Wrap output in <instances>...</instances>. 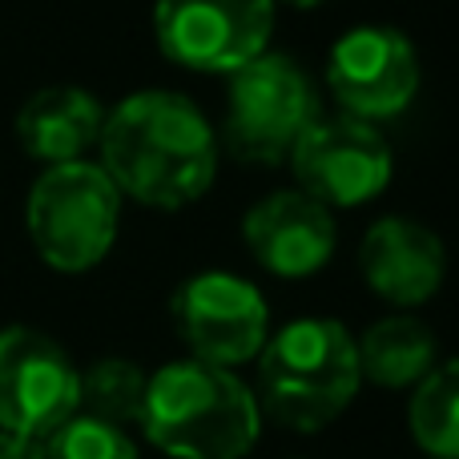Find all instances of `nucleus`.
<instances>
[{
    "instance_id": "obj_17",
    "label": "nucleus",
    "mask_w": 459,
    "mask_h": 459,
    "mask_svg": "<svg viewBox=\"0 0 459 459\" xmlns=\"http://www.w3.org/2000/svg\"><path fill=\"white\" fill-rule=\"evenodd\" d=\"M45 459H142L126 428L101 423L93 415H73L45 439Z\"/></svg>"
},
{
    "instance_id": "obj_7",
    "label": "nucleus",
    "mask_w": 459,
    "mask_h": 459,
    "mask_svg": "<svg viewBox=\"0 0 459 459\" xmlns=\"http://www.w3.org/2000/svg\"><path fill=\"white\" fill-rule=\"evenodd\" d=\"M274 0H153V37L190 73H234L266 53Z\"/></svg>"
},
{
    "instance_id": "obj_4",
    "label": "nucleus",
    "mask_w": 459,
    "mask_h": 459,
    "mask_svg": "<svg viewBox=\"0 0 459 459\" xmlns=\"http://www.w3.org/2000/svg\"><path fill=\"white\" fill-rule=\"evenodd\" d=\"M121 190L97 161L45 166L24 202V230L32 250L56 274H85L117 242Z\"/></svg>"
},
{
    "instance_id": "obj_19",
    "label": "nucleus",
    "mask_w": 459,
    "mask_h": 459,
    "mask_svg": "<svg viewBox=\"0 0 459 459\" xmlns=\"http://www.w3.org/2000/svg\"><path fill=\"white\" fill-rule=\"evenodd\" d=\"M274 4H290V8H318L326 0H274Z\"/></svg>"
},
{
    "instance_id": "obj_11",
    "label": "nucleus",
    "mask_w": 459,
    "mask_h": 459,
    "mask_svg": "<svg viewBox=\"0 0 459 459\" xmlns=\"http://www.w3.org/2000/svg\"><path fill=\"white\" fill-rule=\"evenodd\" d=\"M242 242L254 262L274 278H310L331 262L339 230L323 202L294 186V190L266 194L246 210Z\"/></svg>"
},
{
    "instance_id": "obj_3",
    "label": "nucleus",
    "mask_w": 459,
    "mask_h": 459,
    "mask_svg": "<svg viewBox=\"0 0 459 459\" xmlns=\"http://www.w3.org/2000/svg\"><path fill=\"white\" fill-rule=\"evenodd\" d=\"M254 363H258L254 395L262 420H274L278 428L299 436L331 428L363 387L355 334L339 318L323 315L290 318L286 326L270 331Z\"/></svg>"
},
{
    "instance_id": "obj_1",
    "label": "nucleus",
    "mask_w": 459,
    "mask_h": 459,
    "mask_svg": "<svg viewBox=\"0 0 459 459\" xmlns=\"http://www.w3.org/2000/svg\"><path fill=\"white\" fill-rule=\"evenodd\" d=\"M97 150V166L121 198L150 210L194 206L218 178V134L206 113L174 89H142L117 101L105 113Z\"/></svg>"
},
{
    "instance_id": "obj_8",
    "label": "nucleus",
    "mask_w": 459,
    "mask_h": 459,
    "mask_svg": "<svg viewBox=\"0 0 459 459\" xmlns=\"http://www.w3.org/2000/svg\"><path fill=\"white\" fill-rule=\"evenodd\" d=\"M169 315H174V331L186 342L190 359L230 367V371L254 363L270 339L266 299L254 282L226 274V270L186 278L174 290Z\"/></svg>"
},
{
    "instance_id": "obj_15",
    "label": "nucleus",
    "mask_w": 459,
    "mask_h": 459,
    "mask_svg": "<svg viewBox=\"0 0 459 459\" xmlns=\"http://www.w3.org/2000/svg\"><path fill=\"white\" fill-rule=\"evenodd\" d=\"M411 439L431 459H459V359L436 363L411 387Z\"/></svg>"
},
{
    "instance_id": "obj_5",
    "label": "nucleus",
    "mask_w": 459,
    "mask_h": 459,
    "mask_svg": "<svg viewBox=\"0 0 459 459\" xmlns=\"http://www.w3.org/2000/svg\"><path fill=\"white\" fill-rule=\"evenodd\" d=\"M323 113L315 81L286 53H262L230 73L222 142L246 166H278Z\"/></svg>"
},
{
    "instance_id": "obj_2",
    "label": "nucleus",
    "mask_w": 459,
    "mask_h": 459,
    "mask_svg": "<svg viewBox=\"0 0 459 459\" xmlns=\"http://www.w3.org/2000/svg\"><path fill=\"white\" fill-rule=\"evenodd\" d=\"M142 431L169 459H246L262 436V407L230 367L174 359L150 375Z\"/></svg>"
},
{
    "instance_id": "obj_12",
    "label": "nucleus",
    "mask_w": 459,
    "mask_h": 459,
    "mask_svg": "<svg viewBox=\"0 0 459 459\" xmlns=\"http://www.w3.org/2000/svg\"><path fill=\"white\" fill-rule=\"evenodd\" d=\"M359 274L391 307H423L447 278V246L415 218H379L359 242Z\"/></svg>"
},
{
    "instance_id": "obj_9",
    "label": "nucleus",
    "mask_w": 459,
    "mask_h": 459,
    "mask_svg": "<svg viewBox=\"0 0 459 459\" xmlns=\"http://www.w3.org/2000/svg\"><path fill=\"white\" fill-rule=\"evenodd\" d=\"M420 53L411 37L391 24H359L331 45L326 89L342 113L363 121L399 117L420 93Z\"/></svg>"
},
{
    "instance_id": "obj_18",
    "label": "nucleus",
    "mask_w": 459,
    "mask_h": 459,
    "mask_svg": "<svg viewBox=\"0 0 459 459\" xmlns=\"http://www.w3.org/2000/svg\"><path fill=\"white\" fill-rule=\"evenodd\" d=\"M0 459H45V439L21 436V431H0Z\"/></svg>"
},
{
    "instance_id": "obj_16",
    "label": "nucleus",
    "mask_w": 459,
    "mask_h": 459,
    "mask_svg": "<svg viewBox=\"0 0 459 459\" xmlns=\"http://www.w3.org/2000/svg\"><path fill=\"white\" fill-rule=\"evenodd\" d=\"M145 387H150V375L134 359H93L77 375V411L93 415L101 423H113V428H129V423H142Z\"/></svg>"
},
{
    "instance_id": "obj_6",
    "label": "nucleus",
    "mask_w": 459,
    "mask_h": 459,
    "mask_svg": "<svg viewBox=\"0 0 459 459\" xmlns=\"http://www.w3.org/2000/svg\"><path fill=\"white\" fill-rule=\"evenodd\" d=\"M286 166L294 174V186L323 202L326 210L367 206L387 190L395 174V158L379 126L351 113H339V117L318 113L307 134L294 142Z\"/></svg>"
},
{
    "instance_id": "obj_13",
    "label": "nucleus",
    "mask_w": 459,
    "mask_h": 459,
    "mask_svg": "<svg viewBox=\"0 0 459 459\" xmlns=\"http://www.w3.org/2000/svg\"><path fill=\"white\" fill-rule=\"evenodd\" d=\"M105 126V109L89 89L77 85H48L37 89L16 113V142L29 158L45 166L85 158L97 145Z\"/></svg>"
},
{
    "instance_id": "obj_10",
    "label": "nucleus",
    "mask_w": 459,
    "mask_h": 459,
    "mask_svg": "<svg viewBox=\"0 0 459 459\" xmlns=\"http://www.w3.org/2000/svg\"><path fill=\"white\" fill-rule=\"evenodd\" d=\"M81 367L37 326L0 331V431L48 439L77 415Z\"/></svg>"
},
{
    "instance_id": "obj_14",
    "label": "nucleus",
    "mask_w": 459,
    "mask_h": 459,
    "mask_svg": "<svg viewBox=\"0 0 459 459\" xmlns=\"http://www.w3.org/2000/svg\"><path fill=\"white\" fill-rule=\"evenodd\" d=\"M355 355L363 383H375L383 391H403L415 387L436 367L439 339L431 334V326L423 318L399 310V315L379 318V323H371L359 334Z\"/></svg>"
}]
</instances>
